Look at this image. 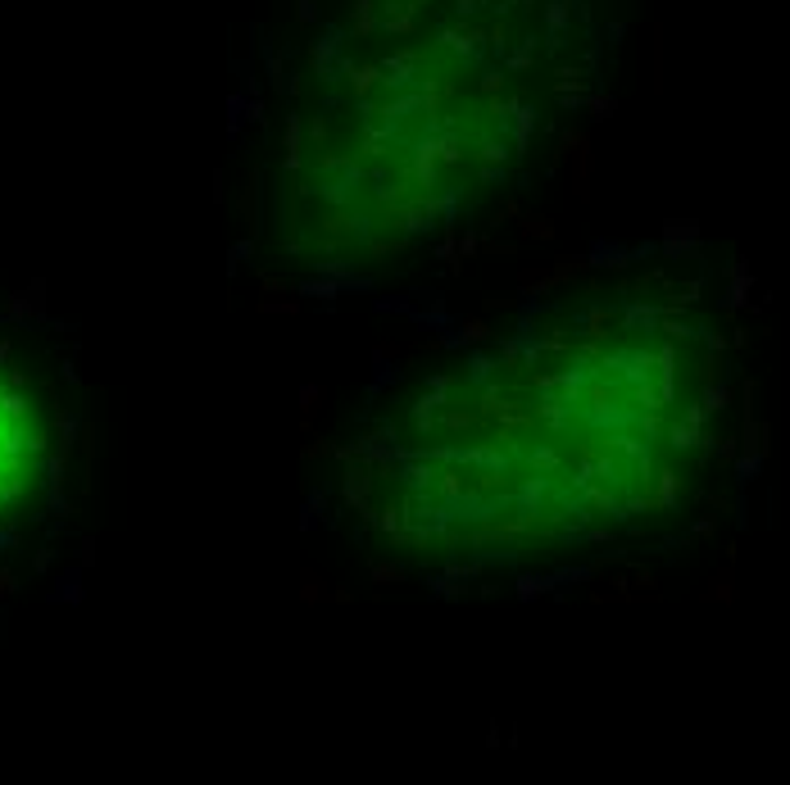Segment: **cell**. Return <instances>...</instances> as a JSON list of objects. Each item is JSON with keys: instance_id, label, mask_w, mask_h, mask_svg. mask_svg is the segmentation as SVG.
I'll use <instances>...</instances> for the list:
<instances>
[{"instance_id": "obj_1", "label": "cell", "mask_w": 790, "mask_h": 785, "mask_svg": "<svg viewBox=\"0 0 790 785\" xmlns=\"http://www.w3.org/2000/svg\"><path fill=\"white\" fill-rule=\"evenodd\" d=\"M46 427L37 404L0 373V513L14 509L41 472Z\"/></svg>"}]
</instances>
